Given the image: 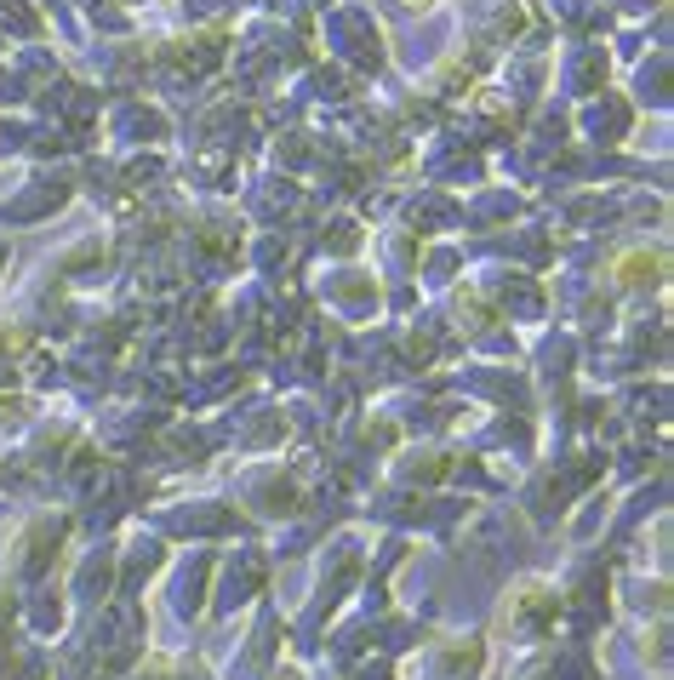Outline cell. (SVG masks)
Instances as JSON below:
<instances>
[{"label": "cell", "instance_id": "1", "mask_svg": "<svg viewBox=\"0 0 674 680\" xmlns=\"http://www.w3.org/2000/svg\"><path fill=\"white\" fill-rule=\"evenodd\" d=\"M412 6H429V0H412Z\"/></svg>", "mask_w": 674, "mask_h": 680}]
</instances>
